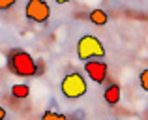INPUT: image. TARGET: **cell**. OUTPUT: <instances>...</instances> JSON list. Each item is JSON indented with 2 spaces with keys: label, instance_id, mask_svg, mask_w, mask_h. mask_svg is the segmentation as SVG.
<instances>
[{
  "label": "cell",
  "instance_id": "cell-14",
  "mask_svg": "<svg viewBox=\"0 0 148 120\" xmlns=\"http://www.w3.org/2000/svg\"><path fill=\"white\" fill-rule=\"evenodd\" d=\"M111 120H116V118H111Z\"/></svg>",
  "mask_w": 148,
  "mask_h": 120
},
{
  "label": "cell",
  "instance_id": "cell-7",
  "mask_svg": "<svg viewBox=\"0 0 148 120\" xmlns=\"http://www.w3.org/2000/svg\"><path fill=\"white\" fill-rule=\"evenodd\" d=\"M88 17H90V23H94L96 26H101L109 21V15H107L105 10H92L90 13H88Z\"/></svg>",
  "mask_w": 148,
  "mask_h": 120
},
{
  "label": "cell",
  "instance_id": "cell-10",
  "mask_svg": "<svg viewBox=\"0 0 148 120\" xmlns=\"http://www.w3.org/2000/svg\"><path fill=\"white\" fill-rule=\"evenodd\" d=\"M139 84L145 92H148V68H145L141 73H139Z\"/></svg>",
  "mask_w": 148,
  "mask_h": 120
},
{
  "label": "cell",
  "instance_id": "cell-2",
  "mask_svg": "<svg viewBox=\"0 0 148 120\" xmlns=\"http://www.w3.org/2000/svg\"><path fill=\"white\" fill-rule=\"evenodd\" d=\"M60 90H62V94H64V98H68V99L83 98V96L86 94V90H88L86 79H84L79 71H71L62 79Z\"/></svg>",
  "mask_w": 148,
  "mask_h": 120
},
{
  "label": "cell",
  "instance_id": "cell-12",
  "mask_svg": "<svg viewBox=\"0 0 148 120\" xmlns=\"http://www.w3.org/2000/svg\"><path fill=\"white\" fill-rule=\"evenodd\" d=\"M0 120H6V109H4V107L0 109Z\"/></svg>",
  "mask_w": 148,
  "mask_h": 120
},
{
  "label": "cell",
  "instance_id": "cell-4",
  "mask_svg": "<svg viewBox=\"0 0 148 120\" xmlns=\"http://www.w3.org/2000/svg\"><path fill=\"white\" fill-rule=\"evenodd\" d=\"M25 15H26L28 21L43 25L51 17V8L45 0H28V2H26V8H25Z\"/></svg>",
  "mask_w": 148,
  "mask_h": 120
},
{
  "label": "cell",
  "instance_id": "cell-13",
  "mask_svg": "<svg viewBox=\"0 0 148 120\" xmlns=\"http://www.w3.org/2000/svg\"><path fill=\"white\" fill-rule=\"evenodd\" d=\"M56 2H58V4H68L69 0H56Z\"/></svg>",
  "mask_w": 148,
  "mask_h": 120
},
{
  "label": "cell",
  "instance_id": "cell-6",
  "mask_svg": "<svg viewBox=\"0 0 148 120\" xmlns=\"http://www.w3.org/2000/svg\"><path fill=\"white\" fill-rule=\"evenodd\" d=\"M103 99H105V103L107 105H111V107H114L116 103L120 101V86L116 83H111L107 88H105V92H103Z\"/></svg>",
  "mask_w": 148,
  "mask_h": 120
},
{
  "label": "cell",
  "instance_id": "cell-11",
  "mask_svg": "<svg viewBox=\"0 0 148 120\" xmlns=\"http://www.w3.org/2000/svg\"><path fill=\"white\" fill-rule=\"evenodd\" d=\"M17 2V0H0V10L2 11H6V10H10L13 4Z\"/></svg>",
  "mask_w": 148,
  "mask_h": 120
},
{
  "label": "cell",
  "instance_id": "cell-5",
  "mask_svg": "<svg viewBox=\"0 0 148 120\" xmlns=\"http://www.w3.org/2000/svg\"><path fill=\"white\" fill-rule=\"evenodd\" d=\"M84 71L90 77V81H94L96 84H101L107 79L109 68L103 60H88V62H84Z\"/></svg>",
  "mask_w": 148,
  "mask_h": 120
},
{
  "label": "cell",
  "instance_id": "cell-1",
  "mask_svg": "<svg viewBox=\"0 0 148 120\" xmlns=\"http://www.w3.org/2000/svg\"><path fill=\"white\" fill-rule=\"evenodd\" d=\"M8 66L10 69L19 77H36L38 75V64L36 60L32 58V55L26 51H13L8 58Z\"/></svg>",
  "mask_w": 148,
  "mask_h": 120
},
{
  "label": "cell",
  "instance_id": "cell-9",
  "mask_svg": "<svg viewBox=\"0 0 148 120\" xmlns=\"http://www.w3.org/2000/svg\"><path fill=\"white\" fill-rule=\"evenodd\" d=\"M41 120H69V118L62 113H56V111H45L41 115Z\"/></svg>",
  "mask_w": 148,
  "mask_h": 120
},
{
  "label": "cell",
  "instance_id": "cell-8",
  "mask_svg": "<svg viewBox=\"0 0 148 120\" xmlns=\"http://www.w3.org/2000/svg\"><path fill=\"white\" fill-rule=\"evenodd\" d=\"M11 96L13 98H17V99H25V98H28L30 96V86L28 84H13L11 86Z\"/></svg>",
  "mask_w": 148,
  "mask_h": 120
},
{
  "label": "cell",
  "instance_id": "cell-3",
  "mask_svg": "<svg viewBox=\"0 0 148 120\" xmlns=\"http://www.w3.org/2000/svg\"><path fill=\"white\" fill-rule=\"evenodd\" d=\"M77 56L84 62H88L90 58H103L105 47L96 36H83L77 41Z\"/></svg>",
  "mask_w": 148,
  "mask_h": 120
}]
</instances>
